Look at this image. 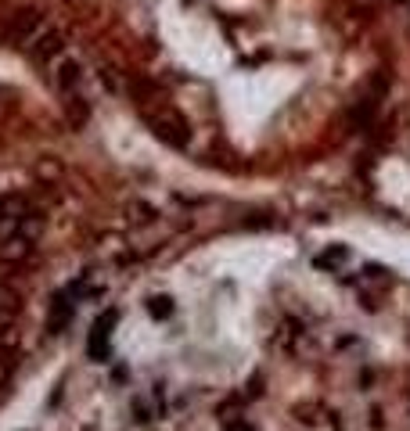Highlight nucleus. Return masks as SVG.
I'll return each mask as SVG.
<instances>
[{
  "label": "nucleus",
  "instance_id": "3",
  "mask_svg": "<svg viewBox=\"0 0 410 431\" xmlns=\"http://www.w3.org/2000/svg\"><path fill=\"white\" fill-rule=\"evenodd\" d=\"M116 320H119V313H116V309H108V313L94 323V331H90V356H94V359L108 356V338H112Z\"/></svg>",
  "mask_w": 410,
  "mask_h": 431
},
{
  "label": "nucleus",
  "instance_id": "10",
  "mask_svg": "<svg viewBox=\"0 0 410 431\" xmlns=\"http://www.w3.org/2000/svg\"><path fill=\"white\" fill-rule=\"evenodd\" d=\"M69 119H72L76 126H83V122H86V104H83L79 97H72V101H69Z\"/></svg>",
  "mask_w": 410,
  "mask_h": 431
},
{
  "label": "nucleus",
  "instance_id": "6",
  "mask_svg": "<svg viewBox=\"0 0 410 431\" xmlns=\"http://www.w3.org/2000/svg\"><path fill=\"white\" fill-rule=\"evenodd\" d=\"M61 51H65L61 33H47V36H40V40H36L33 58H36V61H51V58H54V54H61Z\"/></svg>",
  "mask_w": 410,
  "mask_h": 431
},
{
  "label": "nucleus",
  "instance_id": "2",
  "mask_svg": "<svg viewBox=\"0 0 410 431\" xmlns=\"http://www.w3.org/2000/svg\"><path fill=\"white\" fill-rule=\"evenodd\" d=\"M33 234H26V230H11L8 234V241L0 245V259H4V263H26V259L33 255Z\"/></svg>",
  "mask_w": 410,
  "mask_h": 431
},
{
  "label": "nucleus",
  "instance_id": "11",
  "mask_svg": "<svg viewBox=\"0 0 410 431\" xmlns=\"http://www.w3.org/2000/svg\"><path fill=\"white\" fill-rule=\"evenodd\" d=\"M15 352H0V388L8 384V377H11V371H15V359H11Z\"/></svg>",
  "mask_w": 410,
  "mask_h": 431
},
{
  "label": "nucleus",
  "instance_id": "5",
  "mask_svg": "<svg viewBox=\"0 0 410 431\" xmlns=\"http://www.w3.org/2000/svg\"><path fill=\"white\" fill-rule=\"evenodd\" d=\"M69 320H72V302H69V295H58V298H54V306H51V320H47L51 334H61Z\"/></svg>",
  "mask_w": 410,
  "mask_h": 431
},
{
  "label": "nucleus",
  "instance_id": "8",
  "mask_svg": "<svg viewBox=\"0 0 410 431\" xmlns=\"http://www.w3.org/2000/svg\"><path fill=\"white\" fill-rule=\"evenodd\" d=\"M36 26H40V15H36V11H22V15L11 22V36L22 40V36H29Z\"/></svg>",
  "mask_w": 410,
  "mask_h": 431
},
{
  "label": "nucleus",
  "instance_id": "9",
  "mask_svg": "<svg viewBox=\"0 0 410 431\" xmlns=\"http://www.w3.org/2000/svg\"><path fill=\"white\" fill-rule=\"evenodd\" d=\"M148 313L155 316V320L173 316V298H169V295H155V298H148Z\"/></svg>",
  "mask_w": 410,
  "mask_h": 431
},
{
  "label": "nucleus",
  "instance_id": "4",
  "mask_svg": "<svg viewBox=\"0 0 410 431\" xmlns=\"http://www.w3.org/2000/svg\"><path fill=\"white\" fill-rule=\"evenodd\" d=\"M26 216H29V202L22 198V194H4V198H0V227L15 230Z\"/></svg>",
  "mask_w": 410,
  "mask_h": 431
},
{
  "label": "nucleus",
  "instance_id": "12",
  "mask_svg": "<svg viewBox=\"0 0 410 431\" xmlns=\"http://www.w3.org/2000/svg\"><path fill=\"white\" fill-rule=\"evenodd\" d=\"M342 259H345V248H335V252L317 255V266H335V263H342Z\"/></svg>",
  "mask_w": 410,
  "mask_h": 431
},
{
  "label": "nucleus",
  "instance_id": "7",
  "mask_svg": "<svg viewBox=\"0 0 410 431\" xmlns=\"http://www.w3.org/2000/svg\"><path fill=\"white\" fill-rule=\"evenodd\" d=\"M79 61H69V58H65L61 65H58V86H61V90H72V86L79 83Z\"/></svg>",
  "mask_w": 410,
  "mask_h": 431
},
{
  "label": "nucleus",
  "instance_id": "1",
  "mask_svg": "<svg viewBox=\"0 0 410 431\" xmlns=\"http://www.w3.org/2000/svg\"><path fill=\"white\" fill-rule=\"evenodd\" d=\"M148 126H151V133L169 147H187V140H191V126L177 112H166V108L159 115H148Z\"/></svg>",
  "mask_w": 410,
  "mask_h": 431
}]
</instances>
